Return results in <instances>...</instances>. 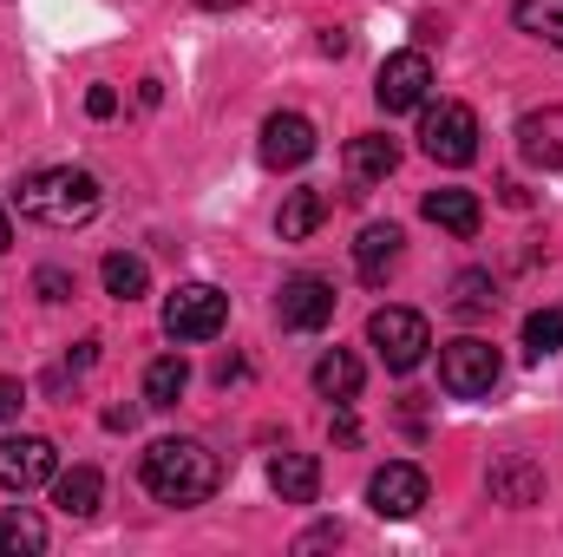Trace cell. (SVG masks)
<instances>
[{
    "mask_svg": "<svg viewBox=\"0 0 563 557\" xmlns=\"http://www.w3.org/2000/svg\"><path fill=\"white\" fill-rule=\"evenodd\" d=\"M99 282H106V295H112V302H139L144 288H151V263L132 256V250H112V256L99 263Z\"/></svg>",
    "mask_w": 563,
    "mask_h": 557,
    "instance_id": "23",
    "label": "cell"
},
{
    "mask_svg": "<svg viewBox=\"0 0 563 557\" xmlns=\"http://www.w3.org/2000/svg\"><path fill=\"white\" fill-rule=\"evenodd\" d=\"M99 492H106V479H99L92 466L53 472V505H59L66 518H92V512H99Z\"/></svg>",
    "mask_w": 563,
    "mask_h": 557,
    "instance_id": "19",
    "label": "cell"
},
{
    "mask_svg": "<svg viewBox=\"0 0 563 557\" xmlns=\"http://www.w3.org/2000/svg\"><path fill=\"white\" fill-rule=\"evenodd\" d=\"M400 250H407V237H400V223H367L361 237H354V270L367 288H380V282L400 270Z\"/></svg>",
    "mask_w": 563,
    "mask_h": 557,
    "instance_id": "12",
    "label": "cell"
},
{
    "mask_svg": "<svg viewBox=\"0 0 563 557\" xmlns=\"http://www.w3.org/2000/svg\"><path fill=\"white\" fill-rule=\"evenodd\" d=\"M498 381H505V361H498V348H492V341L459 335V341H445V348H439V387H445L452 401H485Z\"/></svg>",
    "mask_w": 563,
    "mask_h": 557,
    "instance_id": "3",
    "label": "cell"
},
{
    "mask_svg": "<svg viewBox=\"0 0 563 557\" xmlns=\"http://www.w3.org/2000/svg\"><path fill=\"white\" fill-rule=\"evenodd\" d=\"M7 250H13V217L0 210V256H7Z\"/></svg>",
    "mask_w": 563,
    "mask_h": 557,
    "instance_id": "33",
    "label": "cell"
},
{
    "mask_svg": "<svg viewBox=\"0 0 563 557\" xmlns=\"http://www.w3.org/2000/svg\"><path fill=\"white\" fill-rule=\"evenodd\" d=\"M334 282L328 276H314V270H301V276H288L282 282V295H276V315H282V328H295V335H314V328H328L334 321Z\"/></svg>",
    "mask_w": 563,
    "mask_h": 557,
    "instance_id": "8",
    "label": "cell"
},
{
    "mask_svg": "<svg viewBox=\"0 0 563 557\" xmlns=\"http://www.w3.org/2000/svg\"><path fill=\"white\" fill-rule=\"evenodd\" d=\"M86 112H92V119H112V112H119V92H112V86H92V92H86Z\"/></svg>",
    "mask_w": 563,
    "mask_h": 557,
    "instance_id": "28",
    "label": "cell"
},
{
    "mask_svg": "<svg viewBox=\"0 0 563 557\" xmlns=\"http://www.w3.org/2000/svg\"><path fill=\"white\" fill-rule=\"evenodd\" d=\"M53 472H59L53 439H40V433H7V439H0V492H33V485H46Z\"/></svg>",
    "mask_w": 563,
    "mask_h": 557,
    "instance_id": "9",
    "label": "cell"
},
{
    "mask_svg": "<svg viewBox=\"0 0 563 557\" xmlns=\"http://www.w3.org/2000/svg\"><path fill=\"white\" fill-rule=\"evenodd\" d=\"M420 151L432 157V164H445V171L472 164V157H478V112H472V106H459V99H439V106H426Z\"/></svg>",
    "mask_w": 563,
    "mask_h": 557,
    "instance_id": "6",
    "label": "cell"
},
{
    "mask_svg": "<svg viewBox=\"0 0 563 557\" xmlns=\"http://www.w3.org/2000/svg\"><path fill=\"white\" fill-rule=\"evenodd\" d=\"M269 485H276L282 505H314V492H321V459H314V452H276V459H269Z\"/></svg>",
    "mask_w": 563,
    "mask_h": 557,
    "instance_id": "14",
    "label": "cell"
},
{
    "mask_svg": "<svg viewBox=\"0 0 563 557\" xmlns=\"http://www.w3.org/2000/svg\"><path fill=\"white\" fill-rule=\"evenodd\" d=\"M426 492H432V485H426V472L413 459H387V466L367 479V505H374L380 518H413L426 505Z\"/></svg>",
    "mask_w": 563,
    "mask_h": 557,
    "instance_id": "10",
    "label": "cell"
},
{
    "mask_svg": "<svg viewBox=\"0 0 563 557\" xmlns=\"http://www.w3.org/2000/svg\"><path fill=\"white\" fill-rule=\"evenodd\" d=\"M511 20H518V33H531V40L563 53V0H518Z\"/></svg>",
    "mask_w": 563,
    "mask_h": 557,
    "instance_id": "24",
    "label": "cell"
},
{
    "mask_svg": "<svg viewBox=\"0 0 563 557\" xmlns=\"http://www.w3.org/2000/svg\"><path fill=\"white\" fill-rule=\"evenodd\" d=\"M92 361H99V341H79V348H73V374H86Z\"/></svg>",
    "mask_w": 563,
    "mask_h": 557,
    "instance_id": "32",
    "label": "cell"
},
{
    "mask_svg": "<svg viewBox=\"0 0 563 557\" xmlns=\"http://www.w3.org/2000/svg\"><path fill=\"white\" fill-rule=\"evenodd\" d=\"M33 288H40V302H73V276H66V270H53V263H46V270H33Z\"/></svg>",
    "mask_w": 563,
    "mask_h": 557,
    "instance_id": "27",
    "label": "cell"
},
{
    "mask_svg": "<svg viewBox=\"0 0 563 557\" xmlns=\"http://www.w3.org/2000/svg\"><path fill=\"white\" fill-rule=\"evenodd\" d=\"M361 381H367V368H361L354 348H328V354L314 361V394L334 401V407H347V401L361 394Z\"/></svg>",
    "mask_w": 563,
    "mask_h": 557,
    "instance_id": "15",
    "label": "cell"
},
{
    "mask_svg": "<svg viewBox=\"0 0 563 557\" xmlns=\"http://www.w3.org/2000/svg\"><path fill=\"white\" fill-rule=\"evenodd\" d=\"M321 217H328V197H321V190H288V197H282V217H276L282 243H308V237L321 230Z\"/></svg>",
    "mask_w": 563,
    "mask_h": 557,
    "instance_id": "20",
    "label": "cell"
},
{
    "mask_svg": "<svg viewBox=\"0 0 563 557\" xmlns=\"http://www.w3.org/2000/svg\"><path fill=\"white\" fill-rule=\"evenodd\" d=\"M139 472H144V492H151L157 505H203V499L223 485V459H217L203 439H184V433L151 439Z\"/></svg>",
    "mask_w": 563,
    "mask_h": 557,
    "instance_id": "1",
    "label": "cell"
},
{
    "mask_svg": "<svg viewBox=\"0 0 563 557\" xmlns=\"http://www.w3.org/2000/svg\"><path fill=\"white\" fill-rule=\"evenodd\" d=\"M452 308H459L465 321H478V315H492V308H498V282L485 276V270H465V276L452 282Z\"/></svg>",
    "mask_w": 563,
    "mask_h": 557,
    "instance_id": "25",
    "label": "cell"
},
{
    "mask_svg": "<svg viewBox=\"0 0 563 557\" xmlns=\"http://www.w3.org/2000/svg\"><path fill=\"white\" fill-rule=\"evenodd\" d=\"M563 348V308H538V315H525V354L531 361H551Z\"/></svg>",
    "mask_w": 563,
    "mask_h": 557,
    "instance_id": "26",
    "label": "cell"
},
{
    "mask_svg": "<svg viewBox=\"0 0 563 557\" xmlns=\"http://www.w3.org/2000/svg\"><path fill=\"white\" fill-rule=\"evenodd\" d=\"M492 499H498V505H538V499H544V472L511 452V459L492 466Z\"/></svg>",
    "mask_w": 563,
    "mask_h": 557,
    "instance_id": "18",
    "label": "cell"
},
{
    "mask_svg": "<svg viewBox=\"0 0 563 557\" xmlns=\"http://www.w3.org/2000/svg\"><path fill=\"white\" fill-rule=\"evenodd\" d=\"M334 439H341V446H354V439H361V426H354V414H347V407L334 414Z\"/></svg>",
    "mask_w": 563,
    "mask_h": 557,
    "instance_id": "31",
    "label": "cell"
},
{
    "mask_svg": "<svg viewBox=\"0 0 563 557\" xmlns=\"http://www.w3.org/2000/svg\"><path fill=\"white\" fill-rule=\"evenodd\" d=\"M321 545H341V525H314V532H308L295 551H321Z\"/></svg>",
    "mask_w": 563,
    "mask_h": 557,
    "instance_id": "30",
    "label": "cell"
},
{
    "mask_svg": "<svg viewBox=\"0 0 563 557\" xmlns=\"http://www.w3.org/2000/svg\"><path fill=\"white\" fill-rule=\"evenodd\" d=\"M230 321V295L217 282H177L164 302V335L170 341H217Z\"/></svg>",
    "mask_w": 563,
    "mask_h": 557,
    "instance_id": "4",
    "label": "cell"
},
{
    "mask_svg": "<svg viewBox=\"0 0 563 557\" xmlns=\"http://www.w3.org/2000/svg\"><path fill=\"white\" fill-rule=\"evenodd\" d=\"M426 223H439V230H452V237H478V223H485V204H478V190H426Z\"/></svg>",
    "mask_w": 563,
    "mask_h": 557,
    "instance_id": "16",
    "label": "cell"
},
{
    "mask_svg": "<svg viewBox=\"0 0 563 557\" xmlns=\"http://www.w3.org/2000/svg\"><path fill=\"white\" fill-rule=\"evenodd\" d=\"M197 7H210V13H230V7H243V0H197Z\"/></svg>",
    "mask_w": 563,
    "mask_h": 557,
    "instance_id": "34",
    "label": "cell"
},
{
    "mask_svg": "<svg viewBox=\"0 0 563 557\" xmlns=\"http://www.w3.org/2000/svg\"><path fill=\"white\" fill-rule=\"evenodd\" d=\"M20 217L46 223V230H79L99 217V177L79 171V164H53V171H26L20 190H13Z\"/></svg>",
    "mask_w": 563,
    "mask_h": 557,
    "instance_id": "2",
    "label": "cell"
},
{
    "mask_svg": "<svg viewBox=\"0 0 563 557\" xmlns=\"http://www.w3.org/2000/svg\"><path fill=\"white\" fill-rule=\"evenodd\" d=\"M308 157H314V125H308L301 112L263 119V164H269V171H301Z\"/></svg>",
    "mask_w": 563,
    "mask_h": 557,
    "instance_id": "11",
    "label": "cell"
},
{
    "mask_svg": "<svg viewBox=\"0 0 563 557\" xmlns=\"http://www.w3.org/2000/svg\"><path fill=\"white\" fill-rule=\"evenodd\" d=\"M20 407H26L20 381H0V419H20Z\"/></svg>",
    "mask_w": 563,
    "mask_h": 557,
    "instance_id": "29",
    "label": "cell"
},
{
    "mask_svg": "<svg viewBox=\"0 0 563 557\" xmlns=\"http://www.w3.org/2000/svg\"><path fill=\"white\" fill-rule=\"evenodd\" d=\"M394 171H400V144L387 139V132L347 139V177H354V184H380V177H394Z\"/></svg>",
    "mask_w": 563,
    "mask_h": 557,
    "instance_id": "17",
    "label": "cell"
},
{
    "mask_svg": "<svg viewBox=\"0 0 563 557\" xmlns=\"http://www.w3.org/2000/svg\"><path fill=\"white\" fill-rule=\"evenodd\" d=\"M367 348L394 368V374H413L432 348V328H426L420 308H374L367 315Z\"/></svg>",
    "mask_w": 563,
    "mask_h": 557,
    "instance_id": "5",
    "label": "cell"
},
{
    "mask_svg": "<svg viewBox=\"0 0 563 557\" xmlns=\"http://www.w3.org/2000/svg\"><path fill=\"white\" fill-rule=\"evenodd\" d=\"M518 151H525V164H538V171H563V106L525 112V119H518Z\"/></svg>",
    "mask_w": 563,
    "mask_h": 557,
    "instance_id": "13",
    "label": "cell"
},
{
    "mask_svg": "<svg viewBox=\"0 0 563 557\" xmlns=\"http://www.w3.org/2000/svg\"><path fill=\"white\" fill-rule=\"evenodd\" d=\"M184 387H190V361L184 354H157L144 368V407H177Z\"/></svg>",
    "mask_w": 563,
    "mask_h": 557,
    "instance_id": "21",
    "label": "cell"
},
{
    "mask_svg": "<svg viewBox=\"0 0 563 557\" xmlns=\"http://www.w3.org/2000/svg\"><path fill=\"white\" fill-rule=\"evenodd\" d=\"M40 551H46V518L26 512V505L0 512V557H40Z\"/></svg>",
    "mask_w": 563,
    "mask_h": 557,
    "instance_id": "22",
    "label": "cell"
},
{
    "mask_svg": "<svg viewBox=\"0 0 563 557\" xmlns=\"http://www.w3.org/2000/svg\"><path fill=\"white\" fill-rule=\"evenodd\" d=\"M374 99H380L387 119L394 112H426V99H432V59L426 53H387L380 79H374Z\"/></svg>",
    "mask_w": 563,
    "mask_h": 557,
    "instance_id": "7",
    "label": "cell"
}]
</instances>
